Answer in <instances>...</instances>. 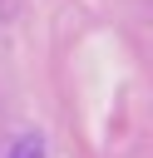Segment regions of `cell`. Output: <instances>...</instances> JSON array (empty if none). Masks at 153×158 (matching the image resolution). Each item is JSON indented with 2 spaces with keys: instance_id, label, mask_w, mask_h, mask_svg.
I'll use <instances>...</instances> for the list:
<instances>
[{
  "instance_id": "obj_1",
  "label": "cell",
  "mask_w": 153,
  "mask_h": 158,
  "mask_svg": "<svg viewBox=\"0 0 153 158\" xmlns=\"http://www.w3.org/2000/svg\"><path fill=\"white\" fill-rule=\"evenodd\" d=\"M10 158H44V138L39 133H20L15 148H10Z\"/></svg>"
}]
</instances>
